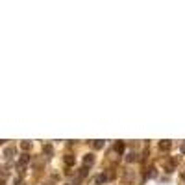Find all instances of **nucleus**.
<instances>
[{
  "mask_svg": "<svg viewBox=\"0 0 185 185\" xmlns=\"http://www.w3.org/2000/svg\"><path fill=\"white\" fill-rule=\"evenodd\" d=\"M126 159H128V161H137V154H128Z\"/></svg>",
  "mask_w": 185,
  "mask_h": 185,
  "instance_id": "obj_7",
  "label": "nucleus"
},
{
  "mask_svg": "<svg viewBox=\"0 0 185 185\" xmlns=\"http://www.w3.org/2000/svg\"><path fill=\"white\" fill-rule=\"evenodd\" d=\"M106 181H107V174H100V176H96V185L106 183Z\"/></svg>",
  "mask_w": 185,
  "mask_h": 185,
  "instance_id": "obj_5",
  "label": "nucleus"
},
{
  "mask_svg": "<svg viewBox=\"0 0 185 185\" xmlns=\"http://www.w3.org/2000/svg\"><path fill=\"white\" fill-rule=\"evenodd\" d=\"M43 150H45V152H46V154H52V146H50V145H46V146H45Z\"/></svg>",
  "mask_w": 185,
  "mask_h": 185,
  "instance_id": "obj_11",
  "label": "nucleus"
},
{
  "mask_svg": "<svg viewBox=\"0 0 185 185\" xmlns=\"http://www.w3.org/2000/svg\"><path fill=\"white\" fill-rule=\"evenodd\" d=\"M93 163H94V155H93V154H85V155H84V165H85V167H91Z\"/></svg>",
  "mask_w": 185,
  "mask_h": 185,
  "instance_id": "obj_1",
  "label": "nucleus"
},
{
  "mask_svg": "<svg viewBox=\"0 0 185 185\" xmlns=\"http://www.w3.org/2000/svg\"><path fill=\"white\" fill-rule=\"evenodd\" d=\"M181 154H185V145H183V146H181Z\"/></svg>",
  "mask_w": 185,
  "mask_h": 185,
  "instance_id": "obj_12",
  "label": "nucleus"
},
{
  "mask_svg": "<svg viewBox=\"0 0 185 185\" xmlns=\"http://www.w3.org/2000/svg\"><path fill=\"white\" fill-rule=\"evenodd\" d=\"M28 161H30V155H28V154H22V157L19 159V165H26Z\"/></svg>",
  "mask_w": 185,
  "mask_h": 185,
  "instance_id": "obj_6",
  "label": "nucleus"
},
{
  "mask_svg": "<svg viewBox=\"0 0 185 185\" xmlns=\"http://www.w3.org/2000/svg\"><path fill=\"white\" fill-rule=\"evenodd\" d=\"M87 174H89V170H87V167H84V168H81V170H80V176H84V178H85Z\"/></svg>",
  "mask_w": 185,
  "mask_h": 185,
  "instance_id": "obj_10",
  "label": "nucleus"
},
{
  "mask_svg": "<svg viewBox=\"0 0 185 185\" xmlns=\"http://www.w3.org/2000/svg\"><path fill=\"white\" fill-rule=\"evenodd\" d=\"M115 152H119V154H124V143L119 141L117 145H115Z\"/></svg>",
  "mask_w": 185,
  "mask_h": 185,
  "instance_id": "obj_3",
  "label": "nucleus"
},
{
  "mask_svg": "<svg viewBox=\"0 0 185 185\" xmlns=\"http://www.w3.org/2000/svg\"><path fill=\"white\" fill-rule=\"evenodd\" d=\"M172 148V141H161L159 143V150H163V152H165V150H170Z\"/></svg>",
  "mask_w": 185,
  "mask_h": 185,
  "instance_id": "obj_2",
  "label": "nucleus"
},
{
  "mask_svg": "<svg viewBox=\"0 0 185 185\" xmlns=\"http://www.w3.org/2000/svg\"><path fill=\"white\" fill-rule=\"evenodd\" d=\"M93 146H94V148H102V146H104V141H94Z\"/></svg>",
  "mask_w": 185,
  "mask_h": 185,
  "instance_id": "obj_8",
  "label": "nucleus"
},
{
  "mask_svg": "<svg viewBox=\"0 0 185 185\" xmlns=\"http://www.w3.org/2000/svg\"><path fill=\"white\" fill-rule=\"evenodd\" d=\"M20 146H22V150H30V148H32V143H28V141H26V143H22Z\"/></svg>",
  "mask_w": 185,
  "mask_h": 185,
  "instance_id": "obj_9",
  "label": "nucleus"
},
{
  "mask_svg": "<svg viewBox=\"0 0 185 185\" xmlns=\"http://www.w3.org/2000/svg\"><path fill=\"white\" fill-rule=\"evenodd\" d=\"M74 161H76V159H74V155H71V154L65 155V163H67L68 167H72V165H74Z\"/></svg>",
  "mask_w": 185,
  "mask_h": 185,
  "instance_id": "obj_4",
  "label": "nucleus"
}]
</instances>
